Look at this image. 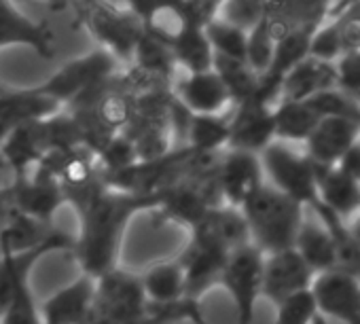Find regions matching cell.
<instances>
[{"instance_id":"1","label":"cell","mask_w":360,"mask_h":324,"mask_svg":"<svg viewBox=\"0 0 360 324\" xmlns=\"http://www.w3.org/2000/svg\"><path fill=\"white\" fill-rule=\"evenodd\" d=\"M68 204L79 212V235L75 238V259L83 273L100 278L119 267L121 246L131 219L138 212L159 210L163 193H134L108 187L96 179L79 189H64Z\"/></svg>"},{"instance_id":"2","label":"cell","mask_w":360,"mask_h":324,"mask_svg":"<svg viewBox=\"0 0 360 324\" xmlns=\"http://www.w3.org/2000/svg\"><path fill=\"white\" fill-rule=\"evenodd\" d=\"M242 212L246 216L252 244L265 254H271L295 248L307 208L284 191L276 189L271 183H265L242 206Z\"/></svg>"},{"instance_id":"3","label":"cell","mask_w":360,"mask_h":324,"mask_svg":"<svg viewBox=\"0 0 360 324\" xmlns=\"http://www.w3.org/2000/svg\"><path fill=\"white\" fill-rule=\"evenodd\" d=\"M115 70L117 58L108 49L100 47L64 64L47 81L39 83V89L66 106L70 102H81L83 98L100 91L106 85V81L112 79Z\"/></svg>"},{"instance_id":"4","label":"cell","mask_w":360,"mask_h":324,"mask_svg":"<svg viewBox=\"0 0 360 324\" xmlns=\"http://www.w3.org/2000/svg\"><path fill=\"white\" fill-rule=\"evenodd\" d=\"M261 159L267 183L303 204L307 210H314L320 204L316 166L305 150H295L290 148V142L276 140L261 153Z\"/></svg>"},{"instance_id":"5","label":"cell","mask_w":360,"mask_h":324,"mask_svg":"<svg viewBox=\"0 0 360 324\" xmlns=\"http://www.w3.org/2000/svg\"><path fill=\"white\" fill-rule=\"evenodd\" d=\"M265 252L250 244L236 248L223 267L221 282L227 294L233 301L238 324H252L257 301L263 297V278H265Z\"/></svg>"},{"instance_id":"6","label":"cell","mask_w":360,"mask_h":324,"mask_svg":"<svg viewBox=\"0 0 360 324\" xmlns=\"http://www.w3.org/2000/svg\"><path fill=\"white\" fill-rule=\"evenodd\" d=\"M81 18L94 39L108 49L115 58L131 60L138 47V41L144 32L140 18L129 9L119 11L102 0H85Z\"/></svg>"},{"instance_id":"7","label":"cell","mask_w":360,"mask_h":324,"mask_svg":"<svg viewBox=\"0 0 360 324\" xmlns=\"http://www.w3.org/2000/svg\"><path fill=\"white\" fill-rule=\"evenodd\" d=\"M146 297L142 276L115 267L98 278L96 301L91 313L108 320H131L153 311Z\"/></svg>"},{"instance_id":"8","label":"cell","mask_w":360,"mask_h":324,"mask_svg":"<svg viewBox=\"0 0 360 324\" xmlns=\"http://www.w3.org/2000/svg\"><path fill=\"white\" fill-rule=\"evenodd\" d=\"M267 183L263 159L257 153L227 148L217 164V185L223 204L242 208Z\"/></svg>"},{"instance_id":"9","label":"cell","mask_w":360,"mask_h":324,"mask_svg":"<svg viewBox=\"0 0 360 324\" xmlns=\"http://www.w3.org/2000/svg\"><path fill=\"white\" fill-rule=\"evenodd\" d=\"M318 313L341 324H360V276L333 269L318 273L311 284Z\"/></svg>"},{"instance_id":"10","label":"cell","mask_w":360,"mask_h":324,"mask_svg":"<svg viewBox=\"0 0 360 324\" xmlns=\"http://www.w3.org/2000/svg\"><path fill=\"white\" fill-rule=\"evenodd\" d=\"M62 108L64 104L41 91L39 85L0 87V144L15 129L34 121L51 119L60 115Z\"/></svg>"},{"instance_id":"11","label":"cell","mask_w":360,"mask_h":324,"mask_svg":"<svg viewBox=\"0 0 360 324\" xmlns=\"http://www.w3.org/2000/svg\"><path fill=\"white\" fill-rule=\"evenodd\" d=\"M276 102L261 96L238 104L231 115V134L227 148L248 150L261 155L271 142H276Z\"/></svg>"},{"instance_id":"12","label":"cell","mask_w":360,"mask_h":324,"mask_svg":"<svg viewBox=\"0 0 360 324\" xmlns=\"http://www.w3.org/2000/svg\"><path fill=\"white\" fill-rule=\"evenodd\" d=\"M9 187L15 210L45 223H53V214L58 212V208L68 204L60 176L45 164H39V170L32 179H15Z\"/></svg>"},{"instance_id":"13","label":"cell","mask_w":360,"mask_h":324,"mask_svg":"<svg viewBox=\"0 0 360 324\" xmlns=\"http://www.w3.org/2000/svg\"><path fill=\"white\" fill-rule=\"evenodd\" d=\"M316 271L301 257L297 248L278 250L265 257V278H263V297L274 305L290 299L292 294L311 290Z\"/></svg>"},{"instance_id":"14","label":"cell","mask_w":360,"mask_h":324,"mask_svg":"<svg viewBox=\"0 0 360 324\" xmlns=\"http://www.w3.org/2000/svg\"><path fill=\"white\" fill-rule=\"evenodd\" d=\"M72 248H75V238L64 231H60L51 242L26 252H13L7 244H0V318H3V313L11 303L18 282L24 276L32 273L34 265L43 257L56 250H72Z\"/></svg>"},{"instance_id":"15","label":"cell","mask_w":360,"mask_h":324,"mask_svg":"<svg viewBox=\"0 0 360 324\" xmlns=\"http://www.w3.org/2000/svg\"><path fill=\"white\" fill-rule=\"evenodd\" d=\"M358 138L360 121L347 117H322L303 142V150L318 166H337Z\"/></svg>"},{"instance_id":"16","label":"cell","mask_w":360,"mask_h":324,"mask_svg":"<svg viewBox=\"0 0 360 324\" xmlns=\"http://www.w3.org/2000/svg\"><path fill=\"white\" fill-rule=\"evenodd\" d=\"M28 47L41 58L53 56V34L45 22L22 13L13 0H0V49Z\"/></svg>"},{"instance_id":"17","label":"cell","mask_w":360,"mask_h":324,"mask_svg":"<svg viewBox=\"0 0 360 324\" xmlns=\"http://www.w3.org/2000/svg\"><path fill=\"white\" fill-rule=\"evenodd\" d=\"M98 278L89 273H81L75 282L60 288L51 294L43 307V322L45 324H83L94 309L96 301Z\"/></svg>"},{"instance_id":"18","label":"cell","mask_w":360,"mask_h":324,"mask_svg":"<svg viewBox=\"0 0 360 324\" xmlns=\"http://www.w3.org/2000/svg\"><path fill=\"white\" fill-rule=\"evenodd\" d=\"M176 98L195 115H225L233 102L225 81L214 68L206 72H187L178 83Z\"/></svg>"},{"instance_id":"19","label":"cell","mask_w":360,"mask_h":324,"mask_svg":"<svg viewBox=\"0 0 360 324\" xmlns=\"http://www.w3.org/2000/svg\"><path fill=\"white\" fill-rule=\"evenodd\" d=\"M314 166L320 202L343 221L360 216V183L349 179L339 166Z\"/></svg>"},{"instance_id":"20","label":"cell","mask_w":360,"mask_h":324,"mask_svg":"<svg viewBox=\"0 0 360 324\" xmlns=\"http://www.w3.org/2000/svg\"><path fill=\"white\" fill-rule=\"evenodd\" d=\"M330 87H337V64L307 56L284 77L280 100H309Z\"/></svg>"},{"instance_id":"21","label":"cell","mask_w":360,"mask_h":324,"mask_svg":"<svg viewBox=\"0 0 360 324\" xmlns=\"http://www.w3.org/2000/svg\"><path fill=\"white\" fill-rule=\"evenodd\" d=\"M172 53L176 64L187 72H206L214 68V47L206 32V18L198 9H193L183 34L172 45Z\"/></svg>"},{"instance_id":"22","label":"cell","mask_w":360,"mask_h":324,"mask_svg":"<svg viewBox=\"0 0 360 324\" xmlns=\"http://www.w3.org/2000/svg\"><path fill=\"white\" fill-rule=\"evenodd\" d=\"M142 284L153 305H176L187 299V271L178 257L150 265L142 273Z\"/></svg>"},{"instance_id":"23","label":"cell","mask_w":360,"mask_h":324,"mask_svg":"<svg viewBox=\"0 0 360 324\" xmlns=\"http://www.w3.org/2000/svg\"><path fill=\"white\" fill-rule=\"evenodd\" d=\"M295 248L309 263V267L316 271V276L324 273V271L339 269V252H337L335 238L328 231V227L316 214L311 219L305 216L301 231L297 235Z\"/></svg>"},{"instance_id":"24","label":"cell","mask_w":360,"mask_h":324,"mask_svg":"<svg viewBox=\"0 0 360 324\" xmlns=\"http://www.w3.org/2000/svg\"><path fill=\"white\" fill-rule=\"evenodd\" d=\"M276 140L305 142L322 119L305 100H280L276 104Z\"/></svg>"},{"instance_id":"25","label":"cell","mask_w":360,"mask_h":324,"mask_svg":"<svg viewBox=\"0 0 360 324\" xmlns=\"http://www.w3.org/2000/svg\"><path fill=\"white\" fill-rule=\"evenodd\" d=\"M60 229L53 227V223H45L41 219H34L30 214H24L20 210H13L11 221L0 238V244H7L13 252H26L32 248H39L47 242H51Z\"/></svg>"},{"instance_id":"26","label":"cell","mask_w":360,"mask_h":324,"mask_svg":"<svg viewBox=\"0 0 360 324\" xmlns=\"http://www.w3.org/2000/svg\"><path fill=\"white\" fill-rule=\"evenodd\" d=\"M229 134H231V117L191 112L189 129H187V148L202 155H212L221 146L229 144Z\"/></svg>"},{"instance_id":"27","label":"cell","mask_w":360,"mask_h":324,"mask_svg":"<svg viewBox=\"0 0 360 324\" xmlns=\"http://www.w3.org/2000/svg\"><path fill=\"white\" fill-rule=\"evenodd\" d=\"M214 70L225 81L236 106L242 104V102H248L250 98H255V93L259 89V83H261V77L250 68L248 62L214 53Z\"/></svg>"},{"instance_id":"28","label":"cell","mask_w":360,"mask_h":324,"mask_svg":"<svg viewBox=\"0 0 360 324\" xmlns=\"http://www.w3.org/2000/svg\"><path fill=\"white\" fill-rule=\"evenodd\" d=\"M282 34H278L274 30L271 20L267 18V13H263L250 28H248V56L246 62L250 64V68L263 77L267 74V70L274 64V56H276V47Z\"/></svg>"},{"instance_id":"29","label":"cell","mask_w":360,"mask_h":324,"mask_svg":"<svg viewBox=\"0 0 360 324\" xmlns=\"http://www.w3.org/2000/svg\"><path fill=\"white\" fill-rule=\"evenodd\" d=\"M206 32H208V39H210L217 56H225V58L246 62V56H248V28L217 15V18L206 20Z\"/></svg>"},{"instance_id":"30","label":"cell","mask_w":360,"mask_h":324,"mask_svg":"<svg viewBox=\"0 0 360 324\" xmlns=\"http://www.w3.org/2000/svg\"><path fill=\"white\" fill-rule=\"evenodd\" d=\"M0 324H45L41 307L37 305V299L30 286V273L18 282L11 303L7 311L3 313V318H0Z\"/></svg>"},{"instance_id":"31","label":"cell","mask_w":360,"mask_h":324,"mask_svg":"<svg viewBox=\"0 0 360 324\" xmlns=\"http://www.w3.org/2000/svg\"><path fill=\"white\" fill-rule=\"evenodd\" d=\"M274 324H326V320L318 313L311 290H305L276 305Z\"/></svg>"},{"instance_id":"32","label":"cell","mask_w":360,"mask_h":324,"mask_svg":"<svg viewBox=\"0 0 360 324\" xmlns=\"http://www.w3.org/2000/svg\"><path fill=\"white\" fill-rule=\"evenodd\" d=\"M320 117H347L360 121V102L339 87L324 89L305 100Z\"/></svg>"},{"instance_id":"33","label":"cell","mask_w":360,"mask_h":324,"mask_svg":"<svg viewBox=\"0 0 360 324\" xmlns=\"http://www.w3.org/2000/svg\"><path fill=\"white\" fill-rule=\"evenodd\" d=\"M138 66L150 74H165L174 68L176 60H174V53H172V47H167L165 43L153 39L150 34L142 32L140 41H138V47H136V53H134Z\"/></svg>"},{"instance_id":"34","label":"cell","mask_w":360,"mask_h":324,"mask_svg":"<svg viewBox=\"0 0 360 324\" xmlns=\"http://www.w3.org/2000/svg\"><path fill=\"white\" fill-rule=\"evenodd\" d=\"M309 56L318 58L322 62H333V64L339 62V58L343 56L339 18L316 28V32L311 37V45H309Z\"/></svg>"},{"instance_id":"35","label":"cell","mask_w":360,"mask_h":324,"mask_svg":"<svg viewBox=\"0 0 360 324\" xmlns=\"http://www.w3.org/2000/svg\"><path fill=\"white\" fill-rule=\"evenodd\" d=\"M337 87L360 102V51H349L339 58Z\"/></svg>"},{"instance_id":"36","label":"cell","mask_w":360,"mask_h":324,"mask_svg":"<svg viewBox=\"0 0 360 324\" xmlns=\"http://www.w3.org/2000/svg\"><path fill=\"white\" fill-rule=\"evenodd\" d=\"M341 28V45L343 53L360 51V15L358 13H345L339 18Z\"/></svg>"},{"instance_id":"37","label":"cell","mask_w":360,"mask_h":324,"mask_svg":"<svg viewBox=\"0 0 360 324\" xmlns=\"http://www.w3.org/2000/svg\"><path fill=\"white\" fill-rule=\"evenodd\" d=\"M349 179H354L356 183H360V138L345 150V155L339 159L337 164Z\"/></svg>"},{"instance_id":"38","label":"cell","mask_w":360,"mask_h":324,"mask_svg":"<svg viewBox=\"0 0 360 324\" xmlns=\"http://www.w3.org/2000/svg\"><path fill=\"white\" fill-rule=\"evenodd\" d=\"M15 206H13V195H11V187H3L0 189V238H3L11 214H13Z\"/></svg>"},{"instance_id":"39","label":"cell","mask_w":360,"mask_h":324,"mask_svg":"<svg viewBox=\"0 0 360 324\" xmlns=\"http://www.w3.org/2000/svg\"><path fill=\"white\" fill-rule=\"evenodd\" d=\"M187 322H191V324H212L208 320V316L204 313V309H202V301L187 299Z\"/></svg>"},{"instance_id":"40","label":"cell","mask_w":360,"mask_h":324,"mask_svg":"<svg viewBox=\"0 0 360 324\" xmlns=\"http://www.w3.org/2000/svg\"><path fill=\"white\" fill-rule=\"evenodd\" d=\"M225 3H227V0H206L204 7H202V15H204L206 20H210V18L219 15V11L223 9V5H225Z\"/></svg>"},{"instance_id":"41","label":"cell","mask_w":360,"mask_h":324,"mask_svg":"<svg viewBox=\"0 0 360 324\" xmlns=\"http://www.w3.org/2000/svg\"><path fill=\"white\" fill-rule=\"evenodd\" d=\"M45 3H49V5H53V7H66V5L72 3V0H45Z\"/></svg>"},{"instance_id":"42","label":"cell","mask_w":360,"mask_h":324,"mask_svg":"<svg viewBox=\"0 0 360 324\" xmlns=\"http://www.w3.org/2000/svg\"><path fill=\"white\" fill-rule=\"evenodd\" d=\"M204 3H206V0H189V5H191L193 9H198L200 13H202V7H204Z\"/></svg>"},{"instance_id":"43","label":"cell","mask_w":360,"mask_h":324,"mask_svg":"<svg viewBox=\"0 0 360 324\" xmlns=\"http://www.w3.org/2000/svg\"><path fill=\"white\" fill-rule=\"evenodd\" d=\"M115 3H125V0H115Z\"/></svg>"},{"instance_id":"44","label":"cell","mask_w":360,"mask_h":324,"mask_svg":"<svg viewBox=\"0 0 360 324\" xmlns=\"http://www.w3.org/2000/svg\"><path fill=\"white\" fill-rule=\"evenodd\" d=\"M358 276H360V273H358Z\"/></svg>"}]
</instances>
